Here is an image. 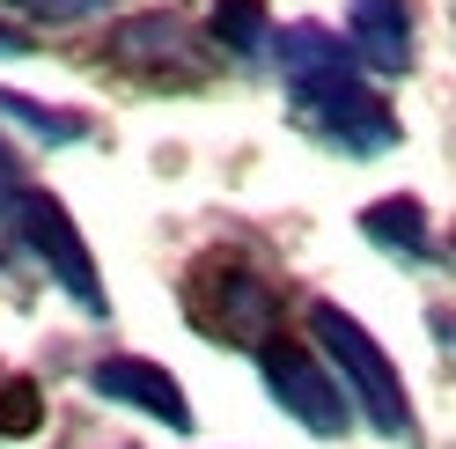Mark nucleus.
Returning <instances> with one entry per match:
<instances>
[{
	"label": "nucleus",
	"mask_w": 456,
	"mask_h": 449,
	"mask_svg": "<svg viewBox=\"0 0 456 449\" xmlns=\"http://www.w3.org/2000/svg\"><path fill=\"white\" fill-rule=\"evenodd\" d=\"M273 74L288 81L295 118L309 126V140H324L338 155H390L397 140V110L361 81V60L346 37H331L324 22H288L273 30Z\"/></svg>",
	"instance_id": "f257e3e1"
},
{
	"label": "nucleus",
	"mask_w": 456,
	"mask_h": 449,
	"mask_svg": "<svg viewBox=\"0 0 456 449\" xmlns=\"http://www.w3.org/2000/svg\"><path fill=\"white\" fill-rule=\"evenodd\" d=\"M309 331H317L324 347V369L338 376V390L354 398V412L368 420L376 435L390 442H412V398H405V376H397V361L368 339V331L338 310V302H317L309 310Z\"/></svg>",
	"instance_id": "f03ea898"
},
{
	"label": "nucleus",
	"mask_w": 456,
	"mask_h": 449,
	"mask_svg": "<svg viewBox=\"0 0 456 449\" xmlns=\"http://www.w3.org/2000/svg\"><path fill=\"white\" fill-rule=\"evenodd\" d=\"M15 229H22V250H30L52 280H60L81 310H89V317H110V295H103V273H96V258H89V243H81L74 214L52 200L45 184L22 192V221H15Z\"/></svg>",
	"instance_id": "7ed1b4c3"
},
{
	"label": "nucleus",
	"mask_w": 456,
	"mask_h": 449,
	"mask_svg": "<svg viewBox=\"0 0 456 449\" xmlns=\"http://www.w3.org/2000/svg\"><path fill=\"white\" fill-rule=\"evenodd\" d=\"M258 376H265V390L302 420L309 435L338 442V435L354 428V398L338 390V376H331L309 347H295V339H265V347H258Z\"/></svg>",
	"instance_id": "20e7f679"
},
{
	"label": "nucleus",
	"mask_w": 456,
	"mask_h": 449,
	"mask_svg": "<svg viewBox=\"0 0 456 449\" xmlns=\"http://www.w3.org/2000/svg\"><path fill=\"white\" fill-rule=\"evenodd\" d=\"M89 383L103 390V398H118V405H133V412H148L155 428L191 435V405H184V390H177V376H169L162 361H140V354H103L96 369H89Z\"/></svg>",
	"instance_id": "39448f33"
},
{
	"label": "nucleus",
	"mask_w": 456,
	"mask_h": 449,
	"mask_svg": "<svg viewBox=\"0 0 456 449\" xmlns=\"http://www.w3.org/2000/svg\"><path fill=\"white\" fill-rule=\"evenodd\" d=\"M191 324L214 331V339L265 347V331H273V288H265V280H250V273H214L207 295H191Z\"/></svg>",
	"instance_id": "423d86ee"
},
{
	"label": "nucleus",
	"mask_w": 456,
	"mask_h": 449,
	"mask_svg": "<svg viewBox=\"0 0 456 449\" xmlns=\"http://www.w3.org/2000/svg\"><path fill=\"white\" fill-rule=\"evenodd\" d=\"M346 45L368 74H405L412 67V0H354Z\"/></svg>",
	"instance_id": "0eeeda50"
},
{
	"label": "nucleus",
	"mask_w": 456,
	"mask_h": 449,
	"mask_svg": "<svg viewBox=\"0 0 456 449\" xmlns=\"http://www.w3.org/2000/svg\"><path fill=\"white\" fill-rule=\"evenodd\" d=\"M361 236H368V243H383V250H397L405 265H419V258H427V207L397 192V200H383V207H368V214H361Z\"/></svg>",
	"instance_id": "6e6552de"
},
{
	"label": "nucleus",
	"mask_w": 456,
	"mask_h": 449,
	"mask_svg": "<svg viewBox=\"0 0 456 449\" xmlns=\"http://www.w3.org/2000/svg\"><path fill=\"white\" fill-rule=\"evenodd\" d=\"M0 118H15L22 133H37L45 148H74V140L89 133V118H81V110H60V103H37V96H22V89H0Z\"/></svg>",
	"instance_id": "1a4fd4ad"
},
{
	"label": "nucleus",
	"mask_w": 456,
	"mask_h": 449,
	"mask_svg": "<svg viewBox=\"0 0 456 449\" xmlns=\"http://www.w3.org/2000/svg\"><path fill=\"white\" fill-rule=\"evenodd\" d=\"M214 37L236 52V60H265L273 52V22H265L258 0H221L214 8Z\"/></svg>",
	"instance_id": "9d476101"
},
{
	"label": "nucleus",
	"mask_w": 456,
	"mask_h": 449,
	"mask_svg": "<svg viewBox=\"0 0 456 449\" xmlns=\"http://www.w3.org/2000/svg\"><path fill=\"white\" fill-rule=\"evenodd\" d=\"M110 52H118V60H184L191 37H184V22H169V15H140V22L118 30Z\"/></svg>",
	"instance_id": "9b49d317"
},
{
	"label": "nucleus",
	"mask_w": 456,
	"mask_h": 449,
	"mask_svg": "<svg viewBox=\"0 0 456 449\" xmlns=\"http://www.w3.org/2000/svg\"><path fill=\"white\" fill-rule=\"evenodd\" d=\"M37 420H45L37 383H30V376H8V383H0V442H22V435H37Z\"/></svg>",
	"instance_id": "f8f14e48"
},
{
	"label": "nucleus",
	"mask_w": 456,
	"mask_h": 449,
	"mask_svg": "<svg viewBox=\"0 0 456 449\" xmlns=\"http://www.w3.org/2000/svg\"><path fill=\"white\" fill-rule=\"evenodd\" d=\"M22 162H15V148L8 140H0V229H8V221H22Z\"/></svg>",
	"instance_id": "ddd939ff"
},
{
	"label": "nucleus",
	"mask_w": 456,
	"mask_h": 449,
	"mask_svg": "<svg viewBox=\"0 0 456 449\" xmlns=\"http://www.w3.org/2000/svg\"><path fill=\"white\" fill-rule=\"evenodd\" d=\"M22 15H45V22H81V15H96L110 8V0H15Z\"/></svg>",
	"instance_id": "4468645a"
},
{
	"label": "nucleus",
	"mask_w": 456,
	"mask_h": 449,
	"mask_svg": "<svg viewBox=\"0 0 456 449\" xmlns=\"http://www.w3.org/2000/svg\"><path fill=\"white\" fill-rule=\"evenodd\" d=\"M30 52V30H15V22H0V60H22Z\"/></svg>",
	"instance_id": "2eb2a0df"
},
{
	"label": "nucleus",
	"mask_w": 456,
	"mask_h": 449,
	"mask_svg": "<svg viewBox=\"0 0 456 449\" xmlns=\"http://www.w3.org/2000/svg\"><path fill=\"white\" fill-rule=\"evenodd\" d=\"M435 339H449V347H456V324H442V317H435Z\"/></svg>",
	"instance_id": "dca6fc26"
}]
</instances>
